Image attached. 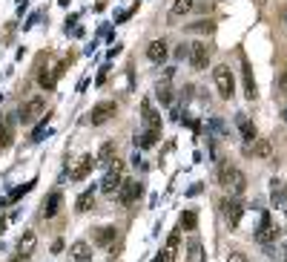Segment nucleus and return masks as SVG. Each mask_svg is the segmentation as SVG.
<instances>
[{
    "mask_svg": "<svg viewBox=\"0 0 287 262\" xmlns=\"http://www.w3.org/2000/svg\"><path fill=\"white\" fill-rule=\"evenodd\" d=\"M215 176H218V184L227 188V190H233V193H244V188H247L244 173L236 167V164H230V161H221L218 170H215Z\"/></svg>",
    "mask_w": 287,
    "mask_h": 262,
    "instance_id": "f257e3e1",
    "label": "nucleus"
},
{
    "mask_svg": "<svg viewBox=\"0 0 287 262\" xmlns=\"http://www.w3.org/2000/svg\"><path fill=\"white\" fill-rule=\"evenodd\" d=\"M213 81H215V89H218V95L221 98H233L236 95V81H233V72H230V66L227 64H218L213 69Z\"/></svg>",
    "mask_w": 287,
    "mask_h": 262,
    "instance_id": "f03ea898",
    "label": "nucleus"
},
{
    "mask_svg": "<svg viewBox=\"0 0 287 262\" xmlns=\"http://www.w3.org/2000/svg\"><path fill=\"white\" fill-rule=\"evenodd\" d=\"M43 109H46V98H43V95H32L29 101L20 104V109H17V118H20L23 124H35L37 118L43 116Z\"/></svg>",
    "mask_w": 287,
    "mask_h": 262,
    "instance_id": "7ed1b4c3",
    "label": "nucleus"
},
{
    "mask_svg": "<svg viewBox=\"0 0 287 262\" xmlns=\"http://www.w3.org/2000/svg\"><path fill=\"white\" fill-rule=\"evenodd\" d=\"M124 179H121V161L115 159L112 167L107 170V176H104V184H100V190L107 193V196H118V190H121Z\"/></svg>",
    "mask_w": 287,
    "mask_h": 262,
    "instance_id": "20e7f679",
    "label": "nucleus"
},
{
    "mask_svg": "<svg viewBox=\"0 0 287 262\" xmlns=\"http://www.w3.org/2000/svg\"><path fill=\"white\" fill-rule=\"evenodd\" d=\"M115 109H118V104H115V101H98L92 109H89V124H92V127L107 124L109 118L115 116Z\"/></svg>",
    "mask_w": 287,
    "mask_h": 262,
    "instance_id": "39448f33",
    "label": "nucleus"
},
{
    "mask_svg": "<svg viewBox=\"0 0 287 262\" xmlns=\"http://www.w3.org/2000/svg\"><path fill=\"white\" fill-rule=\"evenodd\" d=\"M241 213H244V204L238 202V199H224V202H221V216H224V222H227L230 228L238 225Z\"/></svg>",
    "mask_w": 287,
    "mask_h": 262,
    "instance_id": "423d86ee",
    "label": "nucleus"
},
{
    "mask_svg": "<svg viewBox=\"0 0 287 262\" xmlns=\"http://www.w3.org/2000/svg\"><path fill=\"white\" fill-rule=\"evenodd\" d=\"M141 193H144V184L138 182V179H129V182H124L121 190H118V202H121V204H132Z\"/></svg>",
    "mask_w": 287,
    "mask_h": 262,
    "instance_id": "0eeeda50",
    "label": "nucleus"
},
{
    "mask_svg": "<svg viewBox=\"0 0 287 262\" xmlns=\"http://www.w3.org/2000/svg\"><path fill=\"white\" fill-rule=\"evenodd\" d=\"M187 61H190L195 69H207V64H210V49H207V44H193V46H190V55H187Z\"/></svg>",
    "mask_w": 287,
    "mask_h": 262,
    "instance_id": "6e6552de",
    "label": "nucleus"
},
{
    "mask_svg": "<svg viewBox=\"0 0 287 262\" xmlns=\"http://www.w3.org/2000/svg\"><path fill=\"white\" fill-rule=\"evenodd\" d=\"M167 55H170V46H167L164 38H161V41H150V44H147V58H150L152 64H161V61H167Z\"/></svg>",
    "mask_w": 287,
    "mask_h": 262,
    "instance_id": "1a4fd4ad",
    "label": "nucleus"
},
{
    "mask_svg": "<svg viewBox=\"0 0 287 262\" xmlns=\"http://www.w3.org/2000/svg\"><path fill=\"white\" fill-rule=\"evenodd\" d=\"M60 204H64V196H60V193H49L40 204V216L43 219H55L57 211H60Z\"/></svg>",
    "mask_w": 287,
    "mask_h": 262,
    "instance_id": "9d476101",
    "label": "nucleus"
},
{
    "mask_svg": "<svg viewBox=\"0 0 287 262\" xmlns=\"http://www.w3.org/2000/svg\"><path fill=\"white\" fill-rule=\"evenodd\" d=\"M178 245H181V236H178V231H175V233H170V239H167L164 251L158 254L155 262H175V256H178Z\"/></svg>",
    "mask_w": 287,
    "mask_h": 262,
    "instance_id": "9b49d317",
    "label": "nucleus"
},
{
    "mask_svg": "<svg viewBox=\"0 0 287 262\" xmlns=\"http://www.w3.org/2000/svg\"><path fill=\"white\" fill-rule=\"evenodd\" d=\"M12 141H14V116H9V118H3V121H0V153H3V150H9V147H12Z\"/></svg>",
    "mask_w": 287,
    "mask_h": 262,
    "instance_id": "f8f14e48",
    "label": "nucleus"
},
{
    "mask_svg": "<svg viewBox=\"0 0 287 262\" xmlns=\"http://www.w3.org/2000/svg\"><path fill=\"white\" fill-rule=\"evenodd\" d=\"M37 248V233L35 231H23L20 239H17V254L20 256H32Z\"/></svg>",
    "mask_w": 287,
    "mask_h": 262,
    "instance_id": "ddd939ff",
    "label": "nucleus"
},
{
    "mask_svg": "<svg viewBox=\"0 0 287 262\" xmlns=\"http://www.w3.org/2000/svg\"><path fill=\"white\" fill-rule=\"evenodd\" d=\"M141 109H144V130H161V116L152 109V104L144 101Z\"/></svg>",
    "mask_w": 287,
    "mask_h": 262,
    "instance_id": "4468645a",
    "label": "nucleus"
},
{
    "mask_svg": "<svg viewBox=\"0 0 287 262\" xmlns=\"http://www.w3.org/2000/svg\"><path fill=\"white\" fill-rule=\"evenodd\" d=\"M115 236H118V231H115L112 225H104V228H98V231H95L92 242H95V245H100V248H109L115 242Z\"/></svg>",
    "mask_w": 287,
    "mask_h": 262,
    "instance_id": "2eb2a0df",
    "label": "nucleus"
},
{
    "mask_svg": "<svg viewBox=\"0 0 287 262\" xmlns=\"http://www.w3.org/2000/svg\"><path fill=\"white\" fill-rule=\"evenodd\" d=\"M95 164H98V161H95L92 156H84V159L78 161V167L72 170V179H75V182H80V179H86V176H89V170H92Z\"/></svg>",
    "mask_w": 287,
    "mask_h": 262,
    "instance_id": "dca6fc26",
    "label": "nucleus"
},
{
    "mask_svg": "<svg viewBox=\"0 0 287 262\" xmlns=\"http://www.w3.org/2000/svg\"><path fill=\"white\" fill-rule=\"evenodd\" d=\"M193 3H195V0H172L170 17H172V21H178V17L190 15V12H193Z\"/></svg>",
    "mask_w": 287,
    "mask_h": 262,
    "instance_id": "f3484780",
    "label": "nucleus"
},
{
    "mask_svg": "<svg viewBox=\"0 0 287 262\" xmlns=\"http://www.w3.org/2000/svg\"><path fill=\"white\" fill-rule=\"evenodd\" d=\"M236 124H238V130H241L244 141H256V127L250 124V118L244 116V113H238V116H236Z\"/></svg>",
    "mask_w": 287,
    "mask_h": 262,
    "instance_id": "a211bd4d",
    "label": "nucleus"
},
{
    "mask_svg": "<svg viewBox=\"0 0 287 262\" xmlns=\"http://www.w3.org/2000/svg\"><path fill=\"white\" fill-rule=\"evenodd\" d=\"M69 256L75 262H89V256H92V248L86 245V242H75V245L69 248Z\"/></svg>",
    "mask_w": 287,
    "mask_h": 262,
    "instance_id": "6ab92c4d",
    "label": "nucleus"
},
{
    "mask_svg": "<svg viewBox=\"0 0 287 262\" xmlns=\"http://www.w3.org/2000/svg\"><path fill=\"white\" fill-rule=\"evenodd\" d=\"M95 161H98L100 167H112V161H115V144H112V141H107V144L100 147Z\"/></svg>",
    "mask_w": 287,
    "mask_h": 262,
    "instance_id": "aec40b11",
    "label": "nucleus"
},
{
    "mask_svg": "<svg viewBox=\"0 0 287 262\" xmlns=\"http://www.w3.org/2000/svg\"><path fill=\"white\" fill-rule=\"evenodd\" d=\"M158 136H161V130H141V133H135V144L138 147H152L158 141Z\"/></svg>",
    "mask_w": 287,
    "mask_h": 262,
    "instance_id": "412c9836",
    "label": "nucleus"
},
{
    "mask_svg": "<svg viewBox=\"0 0 287 262\" xmlns=\"http://www.w3.org/2000/svg\"><path fill=\"white\" fill-rule=\"evenodd\" d=\"M276 236H279V228H273L270 222H267V219H264V225L258 228L256 239H258V242H264V245H267V242H276Z\"/></svg>",
    "mask_w": 287,
    "mask_h": 262,
    "instance_id": "4be33fe9",
    "label": "nucleus"
},
{
    "mask_svg": "<svg viewBox=\"0 0 287 262\" xmlns=\"http://www.w3.org/2000/svg\"><path fill=\"white\" fill-rule=\"evenodd\" d=\"M92 202H95V190H84V193L78 196V202H75V211H78V213L89 211V208H92Z\"/></svg>",
    "mask_w": 287,
    "mask_h": 262,
    "instance_id": "5701e85b",
    "label": "nucleus"
},
{
    "mask_svg": "<svg viewBox=\"0 0 287 262\" xmlns=\"http://www.w3.org/2000/svg\"><path fill=\"white\" fill-rule=\"evenodd\" d=\"M247 153H256V156H261V159H267V156L273 153V147H270V141H267V139H256V144L247 147Z\"/></svg>",
    "mask_w": 287,
    "mask_h": 262,
    "instance_id": "b1692460",
    "label": "nucleus"
},
{
    "mask_svg": "<svg viewBox=\"0 0 287 262\" xmlns=\"http://www.w3.org/2000/svg\"><path fill=\"white\" fill-rule=\"evenodd\" d=\"M244 81H247V98H256V84H253V75H250L247 61H244Z\"/></svg>",
    "mask_w": 287,
    "mask_h": 262,
    "instance_id": "393cba45",
    "label": "nucleus"
},
{
    "mask_svg": "<svg viewBox=\"0 0 287 262\" xmlns=\"http://www.w3.org/2000/svg\"><path fill=\"white\" fill-rule=\"evenodd\" d=\"M195 222H198V219H195V213H193V211H184V216H181V228H187V231H193V228H195Z\"/></svg>",
    "mask_w": 287,
    "mask_h": 262,
    "instance_id": "a878e982",
    "label": "nucleus"
},
{
    "mask_svg": "<svg viewBox=\"0 0 287 262\" xmlns=\"http://www.w3.org/2000/svg\"><path fill=\"white\" fill-rule=\"evenodd\" d=\"M158 101H161V104H170V101H172L170 87H158Z\"/></svg>",
    "mask_w": 287,
    "mask_h": 262,
    "instance_id": "bb28decb",
    "label": "nucleus"
},
{
    "mask_svg": "<svg viewBox=\"0 0 287 262\" xmlns=\"http://www.w3.org/2000/svg\"><path fill=\"white\" fill-rule=\"evenodd\" d=\"M190 29H193V32H213V23H204V21H201V23H193V26H190Z\"/></svg>",
    "mask_w": 287,
    "mask_h": 262,
    "instance_id": "cd10ccee",
    "label": "nucleus"
},
{
    "mask_svg": "<svg viewBox=\"0 0 287 262\" xmlns=\"http://www.w3.org/2000/svg\"><path fill=\"white\" fill-rule=\"evenodd\" d=\"M187 55H190V46H187V44H178V46H175V58H178V61H184Z\"/></svg>",
    "mask_w": 287,
    "mask_h": 262,
    "instance_id": "c85d7f7f",
    "label": "nucleus"
},
{
    "mask_svg": "<svg viewBox=\"0 0 287 262\" xmlns=\"http://www.w3.org/2000/svg\"><path fill=\"white\" fill-rule=\"evenodd\" d=\"M227 262H247V256H244V254H238V251H233Z\"/></svg>",
    "mask_w": 287,
    "mask_h": 262,
    "instance_id": "c756f323",
    "label": "nucleus"
},
{
    "mask_svg": "<svg viewBox=\"0 0 287 262\" xmlns=\"http://www.w3.org/2000/svg\"><path fill=\"white\" fill-rule=\"evenodd\" d=\"M279 87H281V89H284V92H287V69H284V72L279 75Z\"/></svg>",
    "mask_w": 287,
    "mask_h": 262,
    "instance_id": "7c9ffc66",
    "label": "nucleus"
},
{
    "mask_svg": "<svg viewBox=\"0 0 287 262\" xmlns=\"http://www.w3.org/2000/svg\"><path fill=\"white\" fill-rule=\"evenodd\" d=\"M9 262H29V256H20V254H14Z\"/></svg>",
    "mask_w": 287,
    "mask_h": 262,
    "instance_id": "2f4dec72",
    "label": "nucleus"
},
{
    "mask_svg": "<svg viewBox=\"0 0 287 262\" xmlns=\"http://www.w3.org/2000/svg\"><path fill=\"white\" fill-rule=\"evenodd\" d=\"M3 228H6V219H0V233H3Z\"/></svg>",
    "mask_w": 287,
    "mask_h": 262,
    "instance_id": "473e14b6",
    "label": "nucleus"
},
{
    "mask_svg": "<svg viewBox=\"0 0 287 262\" xmlns=\"http://www.w3.org/2000/svg\"><path fill=\"white\" fill-rule=\"evenodd\" d=\"M281 15H284V23H287V6H284V12H281Z\"/></svg>",
    "mask_w": 287,
    "mask_h": 262,
    "instance_id": "72a5a7b5",
    "label": "nucleus"
}]
</instances>
